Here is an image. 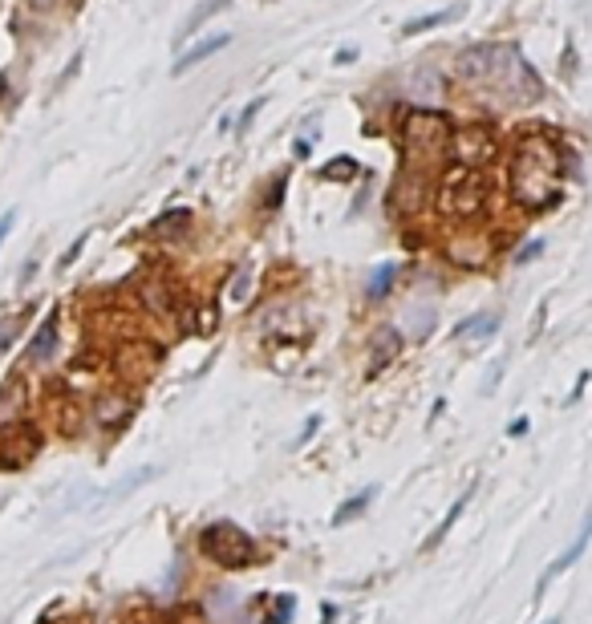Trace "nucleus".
<instances>
[{"label":"nucleus","instance_id":"1","mask_svg":"<svg viewBox=\"0 0 592 624\" xmlns=\"http://www.w3.org/2000/svg\"><path fill=\"white\" fill-rule=\"evenodd\" d=\"M507 179H511L515 203H520L524 211L540 215V211L556 207L560 195H564V146L544 130L524 134L520 146H515V154H511Z\"/></svg>","mask_w":592,"mask_h":624},{"label":"nucleus","instance_id":"2","mask_svg":"<svg viewBox=\"0 0 592 624\" xmlns=\"http://www.w3.org/2000/svg\"><path fill=\"white\" fill-rule=\"evenodd\" d=\"M459 77L471 86L499 90L507 102H536L540 98L536 69L511 45H475V49L459 53Z\"/></svg>","mask_w":592,"mask_h":624},{"label":"nucleus","instance_id":"3","mask_svg":"<svg viewBox=\"0 0 592 624\" xmlns=\"http://www.w3.org/2000/svg\"><path fill=\"white\" fill-rule=\"evenodd\" d=\"M483 203H487V183H483V175L475 167L451 171L438 187V207L447 215H455V219H475L483 211Z\"/></svg>","mask_w":592,"mask_h":624},{"label":"nucleus","instance_id":"4","mask_svg":"<svg viewBox=\"0 0 592 624\" xmlns=\"http://www.w3.org/2000/svg\"><path fill=\"white\" fill-rule=\"evenodd\" d=\"M203 552L219 564V568H252L256 564V543L248 531H240L236 523H211L203 531Z\"/></svg>","mask_w":592,"mask_h":624},{"label":"nucleus","instance_id":"5","mask_svg":"<svg viewBox=\"0 0 592 624\" xmlns=\"http://www.w3.org/2000/svg\"><path fill=\"white\" fill-rule=\"evenodd\" d=\"M451 122L434 114V110H406L402 114V126H398V138L410 154H438L451 146Z\"/></svg>","mask_w":592,"mask_h":624},{"label":"nucleus","instance_id":"6","mask_svg":"<svg viewBox=\"0 0 592 624\" xmlns=\"http://www.w3.org/2000/svg\"><path fill=\"white\" fill-rule=\"evenodd\" d=\"M451 150H455L459 167H483V163H491V159H495L499 138H495V130H491V126L475 122V126H467V130L451 134Z\"/></svg>","mask_w":592,"mask_h":624},{"label":"nucleus","instance_id":"7","mask_svg":"<svg viewBox=\"0 0 592 624\" xmlns=\"http://www.w3.org/2000/svg\"><path fill=\"white\" fill-rule=\"evenodd\" d=\"M447 256L459 264V268H483L491 260V244L483 236H455L447 244Z\"/></svg>","mask_w":592,"mask_h":624},{"label":"nucleus","instance_id":"8","mask_svg":"<svg viewBox=\"0 0 592 624\" xmlns=\"http://www.w3.org/2000/svg\"><path fill=\"white\" fill-rule=\"evenodd\" d=\"M588 535H592V511L584 515V527H580V535H576V543H572V548H568V552H564V556H560V560H556V564H552V568L540 576V592H544V588H548V584H552V580H556L564 568H572V564L584 556V548H588Z\"/></svg>","mask_w":592,"mask_h":624},{"label":"nucleus","instance_id":"9","mask_svg":"<svg viewBox=\"0 0 592 624\" xmlns=\"http://www.w3.org/2000/svg\"><path fill=\"white\" fill-rule=\"evenodd\" d=\"M398 349H402V337H398L394 329H378V337H374V361H369V377L382 373V369L394 361Z\"/></svg>","mask_w":592,"mask_h":624},{"label":"nucleus","instance_id":"10","mask_svg":"<svg viewBox=\"0 0 592 624\" xmlns=\"http://www.w3.org/2000/svg\"><path fill=\"white\" fill-rule=\"evenodd\" d=\"M228 41H232V37H228V33H211V37H207V41H199V45H195V49H191V53H183V57H179V61H175V73H187V69H191V65H199V61H207V57H211V53H219V49H224V45H228Z\"/></svg>","mask_w":592,"mask_h":624},{"label":"nucleus","instance_id":"11","mask_svg":"<svg viewBox=\"0 0 592 624\" xmlns=\"http://www.w3.org/2000/svg\"><path fill=\"white\" fill-rule=\"evenodd\" d=\"M459 13H467V0H459V5H451V9H442V13H426V17L410 21V25H402V37H418V33H426V29H438V25H447V21H455Z\"/></svg>","mask_w":592,"mask_h":624},{"label":"nucleus","instance_id":"12","mask_svg":"<svg viewBox=\"0 0 592 624\" xmlns=\"http://www.w3.org/2000/svg\"><path fill=\"white\" fill-rule=\"evenodd\" d=\"M495 329H499V312H483V317L463 321V325L455 329V337H459V341H483V337H491Z\"/></svg>","mask_w":592,"mask_h":624},{"label":"nucleus","instance_id":"13","mask_svg":"<svg viewBox=\"0 0 592 624\" xmlns=\"http://www.w3.org/2000/svg\"><path fill=\"white\" fill-rule=\"evenodd\" d=\"M422 195H426V183H422L418 175H402V187H398L402 211H418V207H422Z\"/></svg>","mask_w":592,"mask_h":624},{"label":"nucleus","instance_id":"14","mask_svg":"<svg viewBox=\"0 0 592 624\" xmlns=\"http://www.w3.org/2000/svg\"><path fill=\"white\" fill-rule=\"evenodd\" d=\"M224 5H228V0H203V5H199V9H195V13L187 17V25L179 29V41H183V37H191V33H195V29H199V25L207 21V17H215V13L224 9Z\"/></svg>","mask_w":592,"mask_h":624},{"label":"nucleus","instance_id":"15","mask_svg":"<svg viewBox=\"0 0 592 624\" xmlns=\"http://www.w3.org/2000/svg\"><path fill=\"white\" fill-rule=\"evenodd\" d=\"M394 276H398V268H394V264H382V268L374 272V280H369L365 296H369V300H382V296L394 288Z\"/></svg>","mask_w":592,"mask_h":624},{"label":"nucleus","instance_id":"16","mask_svg":"<svg viewBox=\"0 0 592 624\" xmlns=\"http://www.w3.org/2000/svg\"><path fill=\"white\" fill-rule=\"evenodd\" d=\"M374 495H378V487H369V491H361V495H353V499H349V503H345V507L337 511V515H333V523H349L353 515H361V511H365L369 503H374Z\"/></svg>","mask_w":592,"mask_h":624},{"label":"nucleus","instance_id":"17","mask_svg":"<svg viewBox=\"0 0 592 624\" xmlns=\"http://www.w3.org/2000/svg\"><path fill=\"white\" fill-rule=\"evenodd\" d=\"M187 223H191V211H167V219H159L151 231H155V236H179Z\"/></svg>","mask_w":592,"mask_h":624},{"label":"nucleus","instance_id":"18","mask_svg":"<svg viewBox=\"0 0 592 624\" xmlns=\"http://www.w3.org/2000/svg\"><path fill=\"white\" fill-rule=\"evenodd\" d=\"M357 171H361V167H357L353 159H333L321 175H325V179H357Z\"/></svg>","mask_w":592,"mask_h":624},{"label":"nucleus","instance_id":"19","mask_svg":"<svg viewBox=\"0 0 592 624\" xmlns=\"http://www.w3.org/2000/svg\"><path fill=\"white\" fill-rule=\"evenodd\" d=\"M463 507H467V495H463V499H459V503H455V507H451V511H447V519H442V527H438V531H434V535H430V539H426V548H434V543H438V539H442V535H447V531H451V527H455V519H459V511H463Z\"/></svg>","mask_w":592,"mask_h":624},{"label":"nucleus","instance_id":"20","mask_svg":"<svg viewBox=\"0 0 592 624\" xmlns=\"http://www.w3.org/2000/svg\"><path fill=\"white\" fill-rule=\"evenodd\" d=\"M53 337H57V321H49L41 333H37V345H33V357H45L53 349Z\"/></svg>","mask_w":592,"mask_h":624},{"label":"nucleus","instance_id":"21","mask_svg":"<svg viewBox=\"0 0 592 624\" xmlns=\"http://www.w3.org/2000/svg\"><path fill=\"white\" fill-rule=\"evenodd\" d=\"M540 256H544V240H532V244H524V252H515V264H532Z\"/></svg>","mask_w":592,"mask_h":624},{"label":"nucleus","instance_id":"22","mask_svg":"<svg viewBox=\"0 0 592 624\" xmlns=\"http://www.w3.org/2000/svg\"><path fill=\"white\" fill-rule=\"evenodd\" d=\"M264 102H268V98H252V102L244 106V114H240V134H244V130L252 126V118H256V114L264 110Z\"/></svg>","mask_w":592,"mask_h":624},{"label":"nucleus","instance_id":"23","mask_svg":"<svg viewBox=\"0 0 592 624\" xmlns=\"http://www.w3.org/2000/svg\"><path fill=\"white\" fill-rule=\"evenodd\" d=\"M248 280H252V272L244 268V272H240V276L232 280V288H228V296H232V300H244V296H248V288H252Z\"/></svg>","mask_w":592,"mask_h":624},{"label":"nucleus","instance_id":"24","mask_svg":"<svg viewBox=\"0 0 592 624\" xmlns=\"http://www.w3.org/2000/svg\"><path fill=\"white\" fill-rule=\"evenodd\" d=\"M292 608H296V604H292V596H280V608H276V612H272V616H268L264 624H288Z\"/></svg>","mask_w":592,"mask_h":624},{"label":"nucleus","instance_id":"25","mask_svg":"<svg viewBox=\"0 0 592 624\" xmlns=\"http://www.w3.org/2000/svg\"><path fill=\"white\" fill-rule=\"evenodd\" d=\"M82 248H86V236H82V240H78V244H73V248H69V252H65V256H61V268H69V264H73V260H78V256H82Z\"/></svg>","mask_w":592,"mask_h":624},{"label":"nucleus","instance_id":"26","mask_svg":"<svg viewBox=\"0 0 592 624\" xmlns=\"http://www.w3.org/2000/svg\"><path fill=\"white\" fill-rule=\"evenodd\" d=\"M13 223H17V211H9V215H0V244H5V236L13 231Z\"/></svg>","mask_w":592,"mask_h":624},{"label":"nucleus","instance_id":"27","mask_svg":"<svg viewBox=\"0 0 592 624\" xmlns=\"http://www.w3.org/2000/svg\"><path fill=\"white\" fill-rule=\"evenodd\" d=\"M292 150H296V159H309V150H313V142H309V138H296V146H292Z\"/></svg>","mask_w":592,"mask_h":624}]
</instances>
